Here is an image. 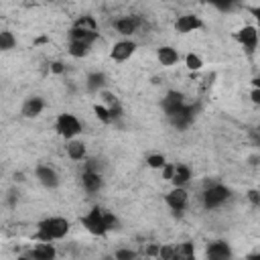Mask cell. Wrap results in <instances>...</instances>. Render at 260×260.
I'll return each mask as SVG.
<instances>
[{"label":"cell","mask_w":260,"mask_h":260,"mask_svg":"<svg viewBox=\"0 0 260 260\" xmlns=\"http://www.w3.org/2000/svg\"><path fill=\"white\" fill-rule=\"evenodd\" d=\"M98 22L93 16H81L73 22V26L69 28V39L71 41H81L87 45H93L98 41Z\"/></svg>","instance_id":"cell-2"},{"label":"cell","mask_w":260,"mask_h":260,"mask_svg":"<svg viewBox=\"0 0 260 260\" xmlns=\"http://www.w3.org/2000/svg\"><path fill=\"white\" fill-rule=\"evenodd\" d=\"M140 24H142L140 16H120L118 20H114V28L122 37H132L140 28Z\"/></svg>","instance_id":"cell-11"},{"label":"cell","mask_w":260,"mask_h":260,"mask_svg":"<svg viewBox=\"0 0 260 260\" xmlns=\"http://www.w3.org/2000/svg\"><path fill=\"white\" fill-rule=\"evenodd\" d=\"M236 39H238V43H240L248 53H254L256 47H258V30H256V26H252V24L242 26V28L236 32Z\"/></svg>","instance_id":"cell-10"},{"label":"cell","mask_w":260,"mask_h":260,"mask_svg":"<svg viewBox=\"0 0 260 260\" xmlns=\"http://www.w3.org/2000/svg\"><path fill=\"white\" fill-rule=\"evenodd\" d=\"M81 128H83L81 120H79L75 114H69V112L59 114L57 120H55V130H57V134H59L61 138H65V140L75 138V136L81 132Z\"/></svg>","instance_id":"cell-3"},{"label":"cell","mask_w":260,"mask_h":260,"mask_svg":"<svg viewBox=\"0 0 260 260\" xmlns=\"http://www.w3.org/2000/svg\"><path fill=\"white\" fill-rule=\"evenodd\" d=\"M16 47V37L10 30H0V51H10Z\"/></svg>","instance_id":"cell-22"},{"label":"cell","mask_w":260,"mask_h":260,"mask_svg":"<svg viewBox=\"0 0 260 260\" xmlns=\"http://www.w3.org/2000/svg\"><path fill=\"white\" fill-rule=\"evenodd\" d=\"M28 256L35 258V260H53V258L57 256V250H55V246H53L51 242H41V244H37V246L30 250Z\"/></svg>","instance_id":"cell-18"},{"label":"cell","mask_w":260,"mask_h":260,"mask_svg":"<svg viewBox=\"0 0 260 260\" xmlns=\"http://www.w3.org/2000/svg\"><path fill=\"white\" fill-rule=\"evenodd\" d=\"M89 49H91V45H87V43H81V41H69V55L71 57H75V59H81V57H85L87 53H89Z\"/></svg>","instance_id":"cell-21"},{"label":"cell","mask_w":260,"mask_h":260,"mask_svg":"<svg viewBox=\"0 0 260 260\" xmlns=\"http://www.w3.org/2000/svg\"><path fill=\"white\" fill-rule=\"evenodd\" d=\"M146 165L150 167V169H162L165 165H167V158H165V154H148L146 156Z\"/></svg>","instance_id":"cell-27"},{"label":"cell","mask_w":260,"mask_h":260,"mask_svg":"<svg viewBox=\"0 0 260 260\" xmlns=\"http://www.w3.org/2000/svg\"><path fill=\"white\" fill-rule=\"evenodd\" d=\"M67 232H69V221H67L65 217L53 215V217H45V219L39 223L35 238H37L39 242H55V240L65 238Z\"/></svg>","instance_id":"cell-1"},{"label":"cell","mask_w":260,"mask_h":260,"mask_svg":"<svg viewBox=\"0 0 260 260\" xmlns=\"http://www.w3.org/2000/svg\"><path fill=\"white\" fill-rule=\"evenodd\" d=\"M81 225H83L91 236H104V234H108L106 223H104V209H102V207H91V209L81 217Z\"/></svg>","instance_id":"cell-5"},{"label":"cell","mask_w":260,"mask_h":260,"mask_svg":"<svg viewBox=\"0 0 260 260\" xmlns=\"http://www.w3.org/2000/svg\"><path fill=\"white\" fill-rule=\"evenodd\" d=\"M134 51H136V43H134L132 39H120V41H116V43L112 45L110 57H112L116 63H124V61H128V59L134 55Z\"/></svg>","instance_id":"cell-8"},{"label":"cell","mask_w":260,"mask_h":260,"mask_svg":"<svg viewBox=\"0 0 260 260\" xmlns=\"http://www.w3.org/2000/svg\"><path fill=\"white\" fill-rule=\"evenodd\" d=\"M114 258H118V260H132V258H136V252L130 250V248H122V250H118L114 254Z\"/></svg>","instance_id":"cell-29"},{"label":"cell","mask_w":260,"mask_h":260,"mask_svg":"<svg viewBox=\"0 0 260 260\" xmlns=\"http://www.w3.org/2000/svg\"><path fill=\"white\" fill-rule=\"evenodd\" d=\"M104 87H106V75H104L102 71H93V73L87 75V79H85V89H87V91L98 93V91H102Z\"/></svg>","instance_id":"cell-20"},{"label":"cell","mask_w":260,"mask_h":260,"mask_svg":"<svg viewBox=\"0 0 260 260\" xmlns=\"http://www.w3.org/2000/svg\"><path fill=\"white\" fill-rule=\"evenodd\" d=\"M201 26H203V22H201V18L195 16V14H181V16L175 20V30L181 32V35L193 32V30H197V28H201Z\"/></svg>","instance_id":"cell-12"},{"label":"cell","mask_w":260,"mask_h":260,"mask_svg":"<svg viewBox=\"0 0 260 260\" xmlns=\"http://www.w3.org/2000/svg\"><path fill=\"white\" fill-rule=\"evenodd\" d=\"M156 59H158V63L162 67H173L179 61V51L175 47H171V45H162L156 51Z\"/></svg>","instance_id":"cell-16"},{"label":"cell","mask_w":260,"mask_h":260,"mask_svg":"<svg viewBox=\"0 0 260 260\" xmlns=\"http://www.w3.org/2000/svg\"><path fill=\"white\" fill-rule=\"evenodd\" d=\"M248 199L252 201V205H254V207H258V205H260V195H258V191H256V189H250V191H248Z\"/></svg>","instance_id":"cell-31"},{"label":"cell","mask_w":260,"mask_h":260,"mask_svg":"<svg viewBox=\"0 0 260 260\" xmlns=\"http://www.w3.org/2000/svg\"><path fill=\"white\" fill-rule=\"evenodd\" d=\"M232 256V250L228 246V242H211L207 246V258L211 260H225Z\"/></svg>","instance_id":"cell-19"},{"label":"cell","mask_w":260,"mask_h":260,"mask_svg":"<svg viewBox=\"0 0 260 260\" xmlns=\"http://www.w3.org/2000/svg\"><path fill=\"white\" fill-rule=\"evenodd\" d=\"M81 185H83V189H85L89 195L102 191V187H104L102 173H100L91 162H87V167H85L83 173H81Z\"/></svg>","instance_id":"cell-6"},{"label":"cell","mask_w":260,"mask_h":260,"mask_svg":"<svg viewBox=\"0 0 260 260\" xmlns=\"http://www.w3.org/2000/svg\"><path fill=\"white\" fill-rule=\"evenodd\" d=\"M183 106H185V100H183V95H181L179 91H169V93L162 98V110H165V114H167L169 118L175 116Z\"/></svg>","instance_id":"cell-14"},{"label":"cell","mask_w":260,"mask_h":260,"mask_svg":"<svg viewBox=\"0 0 260 260\" xmlns=\"http://www.w3.org/2000/svg\"><path fill=\"white\" fill-rule=\"evenodd\" d=\"M193 256H195V250L191 242H183L175 246V258H193Z\"/></svg>","instance_id":"cell-24"},{"label":"cell","mask_w":260,"mask_h":260,"mask_svg":"<svg viewBox=\"0 0 260 260\" xmlns=\"http://www.w3.org/2000/svg\"><path fill=\"white\" fill-rule=\"evenodd\" d=\"M185 65H187L189 71H199V69L203 67V59H201L199 55H195V53H189V55L185 57Z\"/></svg>","instance_id":"cell-26"},{"label":"cell","mask_w":260,"mask_h":260,"mask_svg":"<svg viewBox=\"0 0 260 260\" xmlns=\"http://www.w3.org/2000/svg\"><path fill=\"white\" fill-rule=\"evenodd\" d=\"M104 223H106L108 232H118L122 228L118 215H114V211H108V209H104Z\"/></svg>","instance_id":"cell-23"},{"label":"cell","mask_w":260,"mask_h":260,"mask_svg":"<svg viewBox=\"0 0 260 260\" xmlns=\"http://www.w3.org/2000/svg\"><path fill=\"white\" fill-rule=\"evenodd\" d=\"M43 110H45V100L41 95H30V98L24 100V104L20 108V114L24 118H37V116H41Z\"/></svg>","instance_id":"cell-13"},{"label":"cell","mask_w":260,"mask_h":260,"mask_svg":"<svg viewBox=\"0 0 260 260\" xmlns=\"http://www.w3.org/2000/svg\"><path fill=\"white\" fill-rule=\"evenodd\" d=\"M93 114H95V118H98L100 122H104V124H112V116H110L108 106L95 104V106H93Z\"/></svg>","instance_id":"cell-25"},{"label":"cell","mask_w":260,"mask_h":260,"mask_svg":"<svg viewBox=\"0 0 260 260\" xmlns=\"http://www.w3.org/2000/svg\"><path fill=\"white\" fill-rule=\"evenodd\" d=\"M35 177H37V181H39L45 189H57L59 183H61L59 173H57L51 165H37V167H35Z\"/></svg>","instance_id":"cell-7"},{"label":"cell","mask_w":260,"mask_h":260,"mask_svg":"<svg viewBox=\"0 0 260 260\" xmlns=\"http://www.w3.org/2000/svg\"><path fill=\"white\" fill-rule=\"evenodd\" d=\"M165 201H167V205H169L175 213H181V211H185V207H187V203H189V193H187L185 187H173V189L165 195Z\"/></svg>","instance_id":"cell-9"},{"label":"cell","mask_w":260,"mask_h":260,"mask_svg":"<svg viewBox=\"0 0 260 260\" xmlns=\"http://www.w3.org/2000/svg\"><path fill=\"white\" fill-rule=\"evenodd\" d=\"M51 71H53V73H63V71H65V65H63L61 61H53V63H51Z\"/></svg>","instance_id":"cell-32"},{"label":"cell","mask_w":260,"mask_h":260,"mask_svg":"<svg viewBox=\"0 0 260 260\" xmlns=\"http://www.w3.org/2000/svg\"><path fill=\"white\" fill-rule=\"evenodd\" d=\"M215 8H219V10H232L236 4H238V0H209Z\"/></svg>","instance_id":"cell-28"},{"label":"cell","mask_w":260,"mask_h":260,"mask_svg":"<svg viewBox=\"0 0 260 260\" xmlns=\"http://www.w3.org/2000/svg\"><path fill=\"white\" fill-rule=\"evenodd\" d=\"M158 256L160 258H175V248H169V246L158 248Z\"/></svg>","instance_id":"cell-30"},{"label":"cell","mask_w":260,"mask_h":260,"mask_svg":"<svg viewBox=\"0 0 260 260\" xmlns=\"http://www.w3.org/2000/svg\"><path fill=\"white\" fill-rule=\"evenodd\" d=\"M191 169L187 165H173V175H171V183L173 187H185L191 181Z\"/></svg>","instance_id":"cell-17"},{"label":"cell","mask_w":260,"mask_h":260,"mask_svg":"<svg viewBox=\"0 0 260 260\" xmlns=\"http://www.w3.org/2000/svg\"><path fill=\"white\" fill-rule=\"evenodd\" d=\"M232 197V191L221 183H211L203 191V207L205 209H217Z\"/></svg>","instance_id":"cell-4"},{"label":"cell","mask_w":260,"mask_h":260,"mask_svg":"<svg viewBox=\"0 0 260 260\" xmlns=\"http://www.w3.org/2000/svg\"><path fill=\"white\" fill-rule=\"evenodd\" d=\"M250 98H252V102H254V104H260V87H258V85H254V89H252Z\"/></svg>","instance_id":"cell-33"},{"label":"cell","mask_w":260,"mask_h":260,"mask_svg":"<svg viewBox=\"0 0 260 260\" xmlns=\"http://www.w3.org/2000/svg\"><path fill=\"white\" fill-rule=\"evenodd\" d=\"M65 152L71 160H83L87 156V146L83 140H79L77 136L75 138H69L67 144H65Z\"/></svg>","instance_id":"cell-15"}]
</instances>
